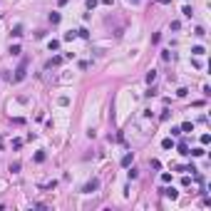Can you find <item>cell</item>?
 I'll return each instance as SVG.
<instances>
[{"label":"cell","instance_id":"obj_1","mask_svg":"<svg viewBox=\"0 0 211 211\" xmlns=\"http://www.w3.org/2000/svg\"><path fill=\"white\" fill-rule=\"evenodd\" d=\"M25 75H28V60H23V62L18 65V70H15V77H13V82H23V80H25Z\"/></svg>","mask_w":211,"mask_h":211},{"label":"cell","instance_id":"obj_2","mask_svg":"<svg viewBox=\"0 0 211 211\" xmlns=\"http://www.w3.org/2000/svg\"><path fill=\"white\" fill-rule=\"evenodd\" d=\"M97 189H100V179H97V176H92V179L82 186V194H95Z\"/></svg>","mask_w":211,"mask_h":211},{"label":"cell","instance_id":"obj_3","mask_svg":"<svg viewBox=\"0 0 211 211\" xmlns=\"http://www.w3.org/2000/svg\"><path fill=\"white\" fill-rule=\"evenodd\" d=\"M162 194H164L167 199H172V201H174V199H179V191H176L174 186H167V189H162Z\"/></svg>","mask_w":211,"mask_h":211},{"label":"cell","instance_id":"obj_4","mask_svg":"<svg viewBox=\"0 0 211 211\" xmlns=\"http://www.w3.org/2000/svg\"><path fill=\"white\" fill-rule=\"evenodd\" d=\"M132 162H134V152H127V154L122 157V167H129Z\"/></svg>","mask_w":211,"mask_h":211},{"label":"cell","instance_id":"obj_5","mask_svg":"<svg viewBox=\"0 0 211 211\" xmlns=\"http://www.w3.org/2000/svg\"><path fill=\"white\" fill-rule=\"evenodd\" d=\"M47 50H50V52H57V50H60V40H50V42H47Z\"/></svg>","mask_w":211,"mask_h":211},{"label":"cell","instance_id":"obj_6","mask_svg":"<svg viewBox=\"0 0 211 211\" xmlns=\"http://www.w3.org/2000/svg\"><path fill=\"white\" fill-rule=\"evenodd\" d=\"M176 149H179V154H184V157L189 154V144H186V142H179V144H176Z\"/></svg>","mask_w":211,"mask_h":211},{"label":"cell","instance_id":"obj_7","mask_svg":"<svg viewBox=\"0 0 211 211\" xmlns=\"http://www.w3.org/2000/svg\"><path fill=\"white\" fill-rule=\"evenodd\" d=\"M10 35L13 37H23V25H15V28L10 30Z\"/></svg>","mask_w":211,"mask_h":211},{"label":"cell","instance_id":"obj_8","mask_svg":"<svg viewBox=\"0 0 211 211\" xmlns=\"http://www.w3.org/2000/svg\"><path fill=\"white\" fill-rule=\"evenodd\" d=\"M60 20H62V15H60V13H50V23H52V25H57Z\"/></svg>","mask_w":211,"mask_h":211},{"label":"cell","instance_id":"obj_9","mask_svg":"<svg viewBox=\"0 0 211 211\" xmlns=\"http://www.w3.org/2000/svg\"><path fill=\"white\" fill-rule=\"evenodd\" d=\"M75 37H77V30H70V33H65V37H62V40H65V42H72Z\"/></svg>","mask_w":211,"mask_h":211},{"label":"cell","instance_id":"obj_10","mask_svg":"<svg viewBox=\"0 0 211 211\" xmlns=\"http://www.w3.org/2000/svg\"><path fill=\"white\" fill-rule=\"evenodd\" d=\"M154 80H157V70H149V72H147V82L154 85Z\"/></svg>","mask_w":211,"mask_h":211},{"label":"cell","instance_id":"obj_11","mask_svg":"<svg viewBox=\"0 0 211 211\" xmlns=\"http://www.w3.org/2000/svg\"><path fill=\"white\" fill-rule=\"evenodd\" d=\"M137 176H139V172H137V169H134V167H132V169H129V172H127V179H129V181H134V179H137Z\"/></svg>","mask_w":211,"mask_h":211},{"label":"cell","instance_id":"obj_12","mask_svg":"<svg viewBox=\"0 0 211 211\" xmlns=\"http://www.w3.org/2000/svg\"><path fill=\"white\" fill-rule=\"evenodd\" d=\"M181 13H184V18H191V15H194V8H191V5H184Z\"/></svg>","mask_w":211,"mask_h":211},{"label":"cell","instance_id":"obj_13","mask_svg":"<svg viewBox=\"0 0 211 211\" xmlns=\"http://www.w3.org/2000/svg\"><path fill=\"white\" fill-rule=\"evenodd\" d=\"M191 52H194V55H196V57H201V55H204V52H206V50H204V47H201V45H196V47H191Z\"/></svg>","mask_w":211,"mask_h":211},{"label":"cell","instance_id":"obj_14","mask_svg":"<svg viewBox=\"0 0 211 211\" xmlns=\"http://www.w3.org/2000/svg\"><path fill=\"white\" fill-rule=\"evenodd\" d=\"M179 129H181V132H194V124H191V122H184Z\"/></svg>","mask_w":211,"mask_h":211},{"label":"cell","instance_id":"obj_15","mask_svg":"<svg viewBox=\"0 0 211 211\" xmlns=\"http://www.w3.org/2000/svg\"><path fill=\"white\" fill-rule=\"evenodd\" d=\"M189 154H191V157H204V154H206V152H204V149H201V147H196V149H191V152H189Z\"/></svg>","mask_w":211,"mask_h":211},{"label":"cell","instance_id":"obj_16","mask_svg":"<svg viewBox=\"0 0 211 211\" xmlns=\"http://www.w3.org/2000/svg\"><path fill=\"white\" fill-rule=\"evenodd\" d=\"M45 159H47V154H45V152H37V154H35V162H37V164H42Z\"/></svg>","mask_w":211,"mask_h":211},{"label":"cell","instance_id":"obj_17","mask_svg":"<svg viewBox=\"0 0 211 211\" xmlns=\"http://www.w3.org/2000/svg\"><path fill=\"white\" fill-rule=\"evenodd\" d=\"M20 52H23V50H20V45H10V55H15V57H18Z\"/></svg>","mask_w":211,"mask_h":211},{"label":"cell","instance_id":"obj_18","mask_svg":"<svg viewBox=\"0 0 211 211\" xmlns=\"http://www.w3.org/2000/svg\"><path fill=\"white\" fill-rule=\"evenodd\" d=\"M162 147H164V149H172V147H174V139H172V137L164 139V142H162Z\"/></svg>","mask_w":211,"mask_h":211},{"label":"cell","instance_id":"obj_19","mask_svg":"<svg viewBox=\"0 0 211 211\" xmlns=\"http://www.w3.org/2000/svg\"><path fill=\"white\" fill-rule=\"evenodd\" d=\"M77 37H85V40H90V33H87L85 28H80V30H77Z\"/></svg>","mask_w":211,"mask_h":211},{"label":"cell","instance_id":"obj_20","mask_svg":"<svg viewBox=\"0 0 211 211\" xmlns=\"http://www.w3.org/2000/svg\"><path fill=\"white\" fill-rule=\"evenodd\" d=\"M169 114H172L169 109H162V114H159V119H162V122H167V119H169Z\"/></svg>","mask_w":211,"mask_h":211},{"label":"cell","instance_id":"obj_21","mask_svg":"<svg viewBox=\"0 0 211 211\" xmlns=\"http://www.w3.org/2000/svg\"><path fill=\"white\" fill-rule=\"evenodd\" d=\"M176 95H179V97H186V95H189V90H186V87H179V90H176Z\"/></svg>","mask_w":211,"mask_h":211},{"label":"cell","instance_id":"obj_22","mask_svg":"<svg viewBox=\"0 0 211 211\" xmlns=\"http://www.w3.org/2000/svg\"><path fill=\"white\" fill-rule=\"evenodd\" d=\"M10 172H13V174H18V172H20V162H15V164H10Z\"/></svg>","mask_w":211,"mask_h":211},{"label":"cell","instance_id":"obj_23","mask_svg":"<svg viewBox=\"0 0 211 211\" xmlns=\"http://www.w3.org/2000/svg\"><path fill=\"white\" fill-rule=\"evenodd\" d=\"M194 35H199V37H204V35H206V30H204V28H196V30H194Z\"/></svg>","mask_w":211,"mask_h":211},{"label":"cell","instance_id":"obj_24","mask_svg":"<svg viewBox=\"0 0 211 211\" xmlns=\"http://www.w3.org/2000/svg\"><path fill=\"white\" fill-rule=\"evenodd\" d=\"M57 102H60V105H62V107H67V105H70V97H60Z\"/></svg>","mask_w":211,"mask_h":211},{"label":"cell","instance_id":"obj_25","mask_svg":"<svg viewBox=\"0 0 211 211\" xmlns=\"http://www.w3.org/2000/svg\"><path fill=\"white\" fill-rule=\"evenodd\" d=\"M172 137H181V129L179 127H172Z\"/></svg>","mask_w":211,"mask_h":211},{"label":"cell","instance_id":"obj_26","mask_svg":"<svg viewBox=\"0 0 211 211\" xmlns=\"http://www.w3.org/2000/svg\"><path fill=\"white\" fill-rule=\"evenodd\" d=\"M23 147V139H13V149H20Z\"/></svg>","mask_w":211,"mask_h":211},{"label":"cell","instance_id":"obj_27","mask_svg":"<svg viewBox=\"0 0 211 211\" xmlns=\"http://www.w3.org/2000/svg\"><path fill=\"white\" fill-rule=\"evenodd\" d=\"M85 5H87V10H92V8H95V5H97V0H87V3H85Z\"/></svg>","mask_w":211,"mask_h":211},{"label":"cell","instance_id":"obj_28","mask_svg":"<svg viewBox=\"0 0 211 211\" xmlns=\"http://www.w3.org/2000/svg\"><path fill=\"white\" fill-rule=\"evenodd\" d=\"M157 3H162V5H169V3H172V0H157Z\"/></svg>","mask_w":211,"mask_h":211},{"label":"cell","instance_id":"obj_29","mask_svg":"<svg viewBox=\"0 0 211 211\" xmlns=\"http://www.w3.org/2000/svg\"><path fill=\"white\" fill-rule=\"evenodd\" d=\"M67 3H70V0H57V5H67Z\"/></svg>","mask_w":211,"mask_h":211},{"label":"cell","instance_id":"obj_30","mask_svg":"<svg viewBox=\"0 0 211 211\" xmlns=\"http://www.w3.org/2000/svg\"><path fill=\"white\" fill-rule=\"evenodd\" d=\"M127 3H132V5H137V3H139V0H127Z\"/></svg>","mask_w":211,"mask_h":211}]
</instances>
